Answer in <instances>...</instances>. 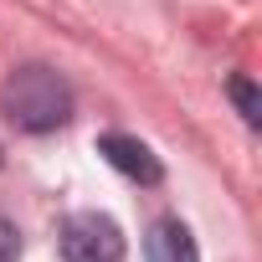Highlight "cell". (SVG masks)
<instances>
[{
    "instance_id": "obj_2",
    "label": "cell",
    "mask_w": 262,
    "mask_h": 262,
    "mask_svg": "<svg viewBox=\"0 0 262 262\" xmlns=\"http://www.w3.org/2000/svg\"><path fill=\"white\" fill-rule=\"evenodd\" d=\"M123 231L103 211H77L62 221V262H123Z\"/></svg>"
},
{
    "instance_id": "obj_7",
    "label": "cell",
    "mask_w": 262,
    "mask_h": 262,
    "mask_svg": "<svg viewBox=\"0 0 262 262\" xmlns=\"http://www.w3.org/2000/svg\"><path fill=\"white\" fill-rule=\"evenodd\" d=\"M0 165H6V155H0Z\"/></svg>"
},
{
    "instance_id": "obj_1",
    "label": "cell",
    "mask_w": 262,
    "mask_h": 262,
    "mask_svg": "<svg viewBox=\"0 0 262 262\" xmlns=\"http://www.w3.org/2000/svg\"><path fill=\"white\" fill-rule=\"evenodd\" d=\"M0 113H6L21 134H52L72 118V88L57 67L47 62H26L6 77L0 88Z\"/></svg>"
},
{
    "instance_id": "obj_3",
    "label": "cell",
    "mask_w": 262,
    "mask_h": 262,
    "mask_svg": "<svg viewBox=\"0 0 262 262\" xmlns=\"http://www.w3.org/2000/svg\"><path fill=\"white\" fill-rule=\"evenodd\" d=\"M98 155H103L123 180H134V185H160V180H165L160 155H155L144 139H134V134H103V139H98Z\"/></svg>"
},
{
    "instance_id": "obj_6",
    "label": "cell",
    "mask_w": 262,
    "mask_h": 262,
    "mask_svg": "<svg viewBox=\"0 0 262 262\" xmlns=\"http://www.w3.org/2000/svg\"><path fill=\"white\" fill-rule=\"evenodd\" d=\"M0 262H21V231L0 216Z\"/></svg>"
},
{
    "instance_id": "obj_4",
    "label": "cell",
    "mask_w": 262,
    "mask_h": 262,
    "mask_svg": "<svg viewBox=\"0 0 262 262\" xmlns=\"http://www.w3.org/2000/svg\"><path fill=\"white\" fill-rule=\"evenodd\" d=\"M144 262H201V247L180 216H160L144 236Z\"/></svg>"
},
{
    "instance_id": "obj_5",
    "label": "cell",
    "mask_w": 262,
    "mask_h": 262,
    "mask_svg": "<svg viewBox=\"0 0 262 262\" xmlns=\"http://www.w3.org/2000/svg\"><path fill=\"white\" fill-rule=\"evenodd\" d=\"M226 93H231V103H236V113H242V118H247V123L257 128V123H262V93H257V82H252L247 72H236V77L226 82Z\"/></svg>"
}]
</instances>
